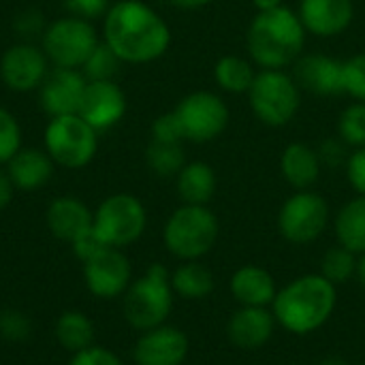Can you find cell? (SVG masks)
Returning a JSON list of instances; mask_svg holds the SVG:
<instances>
[{
    "label": "cell",
    "mask_w": 365,
    "mask_h": 365,
    "mask_svg": "<svg viewBox=\"0 0 365 365\" xmlns=\"http://www.w3.org/2000/svg\"><path fill=\"white\" fill-rule=\"evenodd\" d=\"M229 289L233 299L240 306H248V308H272L278 295L274 276L259 265H244L235 269Z\"/></svg>",
    "instance_id": "20"
},
{
    "label": "cell",
    "mask_w": 365,
    "mask_h": 365,
    "mask_svg": "<svg viewBox=\"0 0 365 365\" xmlns=\"http://www.w3.org/2000/svg\"><path fill=\"white\" fill-rule=\"evenodd\" d=\"M145 163L158 178H173L186 165V154L182 143L154 141L145 150Z\"/></svg>",
    "instance_id": "29"
},
{
    "label": "cell",
    "mask_w": 365,
    "mask_h": 365,
    "mask_svg": "<svg viewBox=\"0 0 365 365\" xmlns=\"http://www.w3.org/2000/svg\"><path fill=\"white\" fill-rule=\"evenodd\" d=\"M220 222L207 205H182L165 222V248L180 261H199L218 242Z\"/></svg>",
    "instance_id": "5"
},
{
    "label": "cell",
    "mask_w": 365,
    "mask_h": 365,
    "mask_svg": "<svg viewBox=\"0 0 365 365\" xmlns=\"http://www.w3.org/2000/svg\"><path fill=\"white\" fill-rule=\"evenodd\" d=\"M173 6H180V9H186V11H195V9H203L207 6L212 0H169Z\"/></svg>",
    "instance_id": "44"
},
{
    "label": "cell",
    "mask_w": 365,
    "mask_h": 365,
    "mask_svg": "<svg viewBox=\"0 0 365 365\" xmlns=\"http://www.w3.org/2000/svg\"><path fill=\"white\" fill-rule=\"evenodd\" d=\"M250 109L267 126H287L299 111V86L282 68H261L248 90Z\"/></svg>",
    "instance_id": "6"
},
{
    "label": "cell",
    "mask_w": 365,
    "mask_h": 365,
    "mask_svg": "<svg viewBox=\"0 0 365 365\" xmlns=\"http://www.w3.org/2000/svg\"><path fill=\"white\" fill-rule=\"evenodd\" d=\"M88 79L79 68H53L41 83V107L47 115H71L79 111Z\"/></svg>",
    "instance_id": "16"
},
{
    "label": "cell",
    "mask_w": 365,
    "mask_h": 365,
    "mask_svg": "<svg viewBox=\"0 0 365 365\" xmlns=\"http://www.w3.org/2000/svg\"><path fill=\"white\" fill-rule=\"evenodd\" d=\"M122 60L115 56V51L103 41L94 47V51L88 56V60L81 66V73L88 81H111L120 71Z\"/></svg>",
    "instance_id": "31"
},
{
    "label": "cell",
    "mask_w": 365,
    "mask_h": 365,
    "mask_svg": "<svg viewBox=\"0 0 365 365\" xmlns=\"http://www.w3.org/2000/svg\"><path fill=\"white\" fill-rule=\"evenodd\" d=\"M344 167H346V178L353 190L359 197H365V145L355 148V152L349 154V160Z\"/></svg>",
    "instance_id": "39"
},
{
    "label": "cell",
    "mask_w": 365,
    "mask_h": 365,
    "mask_svg": "<svg viewBox=\"0 0 365 365\" xmlns=\"http://www.w3.org/2000/svg\"><path fill=\"white\" fill-rule=\"evenodd\" d=\"M81 265L86 287L98 299L122 297L133 282V267L122 248L107 246Z\"/></svg>",
    "instance_id": "12"
},
{
    "label": "cell",
    "mask_w": 365,
    "mask_h": 365,
    "mask_svg": "<svg viewBox=\"0 0 365 365\" xmlns=\"http://www.w3.org/2000/svg\"><path fill=\"white\" fill-rule=\"evenodd\" d=\"M15 30L21 34V36H34V34H41L43 36V32H45V19H43V15L38 13V11H34V9H28V11H24V13H19L17 17H15Z\"/></svg>",
    "instance_id": "42"
},
{
    "label": "cell",
    "mask_w": 365,
    "mask_h": 365,
    "mask_svg": "<svg viewBox=\"0 0 365 365\" xmlns=\"http://www.w3.org/2000/svg\"><path fill=\"white\" fill-rule=\"evenodd\" d=\"M255 68L246 58L240 56H222L214 66L216 83L229 94H248L255 81Z\"/></svg>",
    "instance_id": "28"
},
{
    "label": "cell",
    "mask_w": 365,
    "mask_h": 365,
    "mask_svg": "<svg viewBox=\"0 0 365 365\" xmlns=\"http://www.w3.org/2000/svg\"><path fill=\"white\" fill-rule=\"evenodd\" d=\"M321 158L308 143L293 141L284 148L280 156V173L287 184L295 190H310L321 178Z\"/></svg>",
    "instance_id": "23"
},
{
    "label": "cell",
    "mask_w": 365,
    "mask_h": 365,
    "mask_svg": "<svg viewBox=\"0 0 365 365\" xmlns=\"http://www.w3.org/2000/svg\"><path fill=\"white\" fill-rule=\"evenodd\" d=\"M355 280L365 289V255L357 257V272H355Z\"/></svg>",
    "instance_id": "46"
},
{
    "label": "cell",
    "mask_w": 365,
    "mask_h": 365,
    "mask_svg": "<svg viewBox=\"0 0 365 365\" xmlns=\"http://www.w3.org/2000/svg\"><path fill=\"white\" fill-rule=\"evenodd\" d=\"M171 287L173 293L184 297V299H205L216 282L214 274L199 261H182L178 269L171 272Z\"/></svg>",
    "instance_id": "26"
},
{
    "label": "cell",
    "mask_w": 365,
    "mask_h": 365,
    "mask_svg": "<svg viewBox=\"0 0 365 365\" xmlns=\"http://www.w3.org/2000/svg\"><path fill=\"white\" fill-rule=\"evenodd\" d=\"M336 306L338 287H334L321 274H306L278 291L272 312L284 331L310 336L334 317Z\"/></svg>",
    "instance_id": "2"
},
{
    "label": "cell",
    "mask_w": 365,
    "mask_h": 365,
    "mask_svg": "<svg viewBox=\"0 0 365 365\" xmlns=\"http://www.w3.org/2000/svg\"><path fill=\"white\" fill-rule=\"evenodd\" d=\"M175 178H178L175 180L178 195L186 205H207L216 195V186H218L216 173L203 160L186 163Z\"/></svg>",
    "instance_id": "24"
},
{
    "label": "cell",
    "mask_w": 365,
    "mask_h": 365,
    "mask_svg": "<svg viewBox=\"0 0 365 365\" xmlns=\"http://www.w3.org/2000/svg\"><path fill=\"white\" fill-rule=\"evenodd\" d=\"M98 43L96 28L75 15L51 21L41 38L43 51L56 68H81Z\"/></svg>",
    "instance_id": "9"
},
{
    "label": "cell",
    "mask_w": 365,
    "mask_h": 365,
    "mask_svg": "<svg viewBox=\"0 0 365 365\" xmlns=\"http://www.w3.org/2000/svg\"><path fill=\"white\" fill-rule=\"evenodd\" d=\"M317 365H351L346 359H342V357H325V359H321Z\"/></svg>",
    "instance_id": "47"
},
{
    "label": "cell",
    "mask_w": 365,
    "mask_h": 365,
    "mask_svg": "<svg viewBox=\"0 0 365 365\" xmlns=\"http://www.w3.org/2000/svg\"><path fill=\"white\" fill-rule=\"evenodd\" d=\"M105 43L122 62L148 64L165 56L171 45L167 21L141 0H118L105 13Z\"/></svg>",
    "instance_id": "1"
},
{
    "label": "cell",
    "mask_w": 365,
    "mask_h": 365,
    "mask_svg": "<svg viewBox=\"0 0 365 365\" xmlns=\"http://www.w3.org/2000/svg\"><path fill=\"white\" fill-rule=\"evenodd\" d=\"M15 184L11 182L6 169H0V212L6 210L13 201V195H15Z\"/></svg>",
    "instance_id": "43"
},
{
    "label": "cell",
    "mask_w": 365,
    "mask_h": 365,
    "mask_svg": "<svg viewBox=\"0 0 365 365\" xmlns=\"http://www.w3.org/2000/svg\"><path fill=\"white\" fill-rule=\"evenodd\" d=\"M173 111L180 120L184 139L195 143H207L220 137L231 118L227 103L210 90L186 94Z\"/></svg>",
    "instance_id": "11"
},
{
    "label": "cell",
    "mask_w": 365,
    "mask_h": 365,
    "mask_svg": "<svg viewBox=\"0 0 365 365\" xmlns=\"http://www.w3.org/2000/svg\"><path fill=\"white\" fill-rule=\"evenodd\" d=\"M252 4L257 6V11H272V9L282 6L284 2L282 0H252Z\"/></svg>",
    "instance_id": "45"
},
{
    "label": "cell",
    "mask_w": 365,
    "mask_h": 365,
    "mask_svg": "<svg viewBox=\"0 0 365 365\" xmlns=\"http://www.w3.org/2000/svg\"><path fill=\"white\" fill-rule=\"evenodd\" d=\"M338 244L353 255H365V197H355L342 205L334 220Z\"/></svg>",
    "instance_id": "25"
},
{
    "label": "cell",
    "mask_w": 365,
    "mask_h": 365,
    "mask_svg": "<svg viewBox=\"0 0 365 365\" xmlns=\"http://www.w3.org/2000/svg\"><path fill=\"white\" fill-rule=\"evenodd\" d=\"M329 225V205L314 190H295L278 212L280 235L297 246L317 242Z\"/></svg>",
    "instance_id": "10"
},
{
    "label": "cell",
    "mask_w": 365,
    "mask_h": 365,
    "mask_svg": "<svg viewBox=\"0 0 365 365\" xmlns=\"http://www.w3.org/2000/svg\"><path fill=\"white\" fill-rule=\"evenodd\" d=\"M56 340L71 355L94 344V323L81 310H66L58 317Z\"/></svg>",
    "instance_id": "27"
},
{
    "label": "cell",
    "mask_w": 365,
    "mask_h": 365,
    "mask_svg": "<svg viewBox=\"0 0 365 365\" xmlns=\"http://www.w3.org/2000/svg\"><path fill=\"white\" fill-rule=\"evenodd\" d=\"M6 173L17 190L32 192L43 188L53 175V160L45 150L38 148H21L9 163Z\"/></svg>",
    "instance_id": "22"
},
{
    "label": "cell",
    "mask_w": 365,
    "mask_h": 365,
    "mask_svg": "<svg viewBox=\"0 0 365 365\" xmlns=\"http://www.w3.org/2000/svg\"><path fill=\"white\" fill-rule=\"evenodd\" d=\"M276 317L269 308L240 306L227 325L229 340L242 351H257L265 346L276 331Z\"/></svg>",
    "instance_id": "19"
},
{
    "label": "cell",
    "mask_w": 365,
    "mask_h": 365,
    "mask_svg": "<svg viewBox=\"0 0 365 365\" xmlns=\"http://www.w3.org/2000/svg\"><path fill=\"white\" fill-rule=\"evenodd\" d=\"M90 207L77 197H58L49 203L45 220L53 237L73 244L81 233L92 229Z\"/></svg>",
    "instance_id": "21"
},
{
    "label": "cell",
    "mask_w": 365,
    "mask_h": 365,
    "mask_svg": "<svg viewBox=\"0 0 365 365\" xmlns=\"http://www.w3.org/2000/svg\"><path fill=\"white\" fill-rule=\"evenodd\" d=\"M188 336L171 325H158L141 331L133 346L135 365H182L188 357Z\"/></svg>",
    "instance_id": "14"
},
{
    "label": "cell",
    "mask_w": 365,
    "mask_h": 365,
    "mask_svg": "<svg viewBox=\"0 0 365 365\" xmlns=\"http://www.w3.org/2000/svg\"><path fill=\"white\" fill-rule=\"evenodd\" d=\"M344 94L365 103V53L344 60Z\"/></svg>",
    "instance_id": "35"
},
{
    "label": "cell",
    "mask_w": 365,
    "mask_h": 365,
    "mask_svg": "<svg viewBox=\"0 0 365 365\" xmlns=\"http://www.w3.org/2000/svg\"><path fill=\"white\" fill-rule=\"evenodd\" d=\"M73 252H75V257L81 261V263H86V261H90L94 255H98L103 248H107L105 244H103V240L96 235V231L94 229H88L86 233H81L73 244ZM111 248V246H109Z\"/></svg>",
    "instance_id": "41"
},
{
    "label": "cell",
    "mask_w": 365,
    "mask_h": 365,
    "mask_svg": "<svg viewBox=\"0 0 365 365\" xmlns=\"http://www.w3.org/2000/svg\"><path fill=\"white\" fill-rule=\"evenodd\" d=\"M152 139L154 141H169V143H182V141H186L175 111L163 113V115H158L154 120V124H152Z\"/></svg>",
    "instance_id": "36"
},
{
    "label": "cell",
    "mask_w": 365,
    "mask_h": 365,
    "mask_svg": "<svg viewBox=\"0 0 365 365\" xmlns=\"http://www.w3.org/2000/svg\"><path fill=\"white\" fill-rule=\"evenodd\" d=\"M21 150V128L11 111L0 107V165H6Z\"/></svg>",
    "instance_id": "33"
},
{
    "label": "cell",
    "mask_w": 365,
    "mask_h": 365,
    "mask_svg": "<svg viewBox=\"0 0 365 365\" xmlns=\"http://www.w3.org/2000/svg\"><path fill=\"white\" fill-rule=\"evenodd\" d=\"M319 152V158H321V165L323 167H340V165H346L349 160V154H346V143L342 139H325L321 143V148L317 150Z\"/></svg>",
    "instance_id": "40"
},
{
    "label": "cell",
    "mask_w": 365,
    "mask_h": 365,
    "mask_svg": "<svg viewBox=\"0 0 365 365\" xmlns=\"http://www.w3.org/2000/svg\"><path fill=\"white\" fill-rule=\"evenodd\" d=\"M293 79L299 90L319 96L344 94V62L325 53H302L293 64Z\"/></svg>",
    "instance_id": "17"
},
{
    "label": "cell",
    "mask_w": 365,
    "mask_h": 365,
    "mask_svg": "<svg viewBox=\"0 0 365 365\" xmlns=\"http://www.w3.org/2000/svg\"><path fill=\"white\" fill-rule=\"evenodd\" d=\"M43 143L53 165L81 169L90 165L98 152V130H94L77 113L58 115L45 126Z\"/></svg>",
    "instance_id": "7"
},
{
    "label": "cell",
    "mask_w": 365,
    "mask_h": 365,
    "mask_svg": "<svg viewBox=\"0 0 365 365\" xmlns=\"http://www.w3.org/2000/svg\"><path fill=\"white\" fill-rule=\"evenodd\" d=\"M122 297L124 319L133 329L148 331L165 325L173 310L175 297L171 287V272L160 263H152L143 276L130 282Z\"/></svg>",
    "instance_id": "4"
},
{
    "label": "cell",
    "mask_w": 365,
    "mask_h": 365,
    "mask_svg": "<svg viewBox=\"0 0 365 365\" xmlns=\"http://www.w3.org/2000/svg\"><path fill=\"white\" fill-rule=\"evenodd\" d=\"M32 334V323L30 319L15 308H6L0 312V336L11 342H21L28 340Z\"/></svg>",
    "instance_id": "34"
},
{
    "label": "cell",
    "mask_w": 365,
    "mask_h": 365,
    "mask_svg": "<svg viewBox=\"0 0 365 365\" xmlns=\"http://www.w3.org/2000/svg\"><path fill=\"white\" fill-rule=\"evenodd\" d=\"M306 28L289 6L259 11L248 26L246 47L261 68H287L304 53Z\"/></svg>",
    "instance_id": "3"
},
{
    "label": "cell",
    "mask_w": 365,
    "mask_h": 365,
    "mask_svg": "<svg viewBox=\"0 0 365 365\" xmlns=\"http://www.w3.org/2000/svg\"><path fill=\"white\" fill-rule=\"evenodd\" d=\"M126 113V96L122 88L111 81H88L77 115H81L94 130L113 128Z\"/></svg>",
    "instance_id": "15"
},
{
    "label": "cell",
    "mask_w": 365,
    "mask_h": 365,
    "mask_svg": "<svg viewBox=\"0 0 365 365\" xmlns=\"http://www.w3.org/2000/svg\"><path fill=\"white\" fill-rule=\"evenodd\" d=\"M306 32L329 38L342 34L355 17L353 0H299L297 11Z\"/></svg>",
    "instance_id": "18"
},
{
    "label": "cell",
    "mask_w": 365,
    "mask_h": 365,
    "mask_svg": "<svg viewBox=\"0 0 365 365\" xmlns=\"http://www.w3.org/2000/svg\"><path fill=\"white\" fill-rule=\"evenodd\" d=\"M62 6L71 15L92 21L109 11V0H62Z\"/></svg>",
    "instance_id": "38"
},
{
    "label": "cell",
    "mask_w": 365,
    "mask_h": 365,
    "mask_svg": "<svg viewBox=\"0 0 365 365\" xmlns=\"http://www.w3.org/2000/svg\"><path fill=\"white\" fill-rule=\"evenodd\" d=\"M355 272H357V255L342 248L340 244L329 248L321 259V276L329 280L334 287H340L353 280Z\"/></svg>",
    "instance_id": "30"
},
{
    "label": "cell",
    "mask_w": 365,
    "mask_h": 365,
    "mask_svg": "<svg viewBox=\"0 0 365 365\" xmlns=\"http://www.w3.org/2000/svg\"><path fill=\"white\" fill-rule=\"evenodd\" d=\"M338 135L346 145L364 148L365 145V103H351L338 120Z\"/></svg>",
    "instance_id": "32"
},
{
    "label": "cell",
    "mask_w": 365,
    "mask_h": 365,
    "mask_svg": "<svg viewBox=\"0 0 365 365\" xmlns=\"http://www.w3.org/2000/svg\"><path fill=\"white\" fill-rule=\"evenodd\" d=\"M68 365H124V361L113 351L92 344V346L75 353Z\"/></svg>",
    "instance_id": "37"
},
{
    "label": "cell",
    "mask_w": 365,
    "mask_h": 365,
    "mask_svg": "<svg viewBox=\"0 0 365 365\" xmlns=\"http://www.w3.org/2000/svg\"><path fill=\"white\" fill-rule=\"evenodd\" d=\"M148 227L145 205L128 192L107 197L92 216V229L105 246L126 248L135 244Z\"/></svg>",
    "instance_id": "8"
},
{
    "label": "cell",
    "mask_w": 365,
    "mask_h": 365,
    "mask_svg": "<svg viewBox=\"0 0 365 365\" xmlns=\"http://www.w3.org/2000/svg\"><path fill=\"white\" fill-rule=\"evenodd\" d=\"M49 75V60L34 43H15L0 58V77L13 92H32Z\"/></svg>",
    "instance_id": "13"
}]
</instances>
